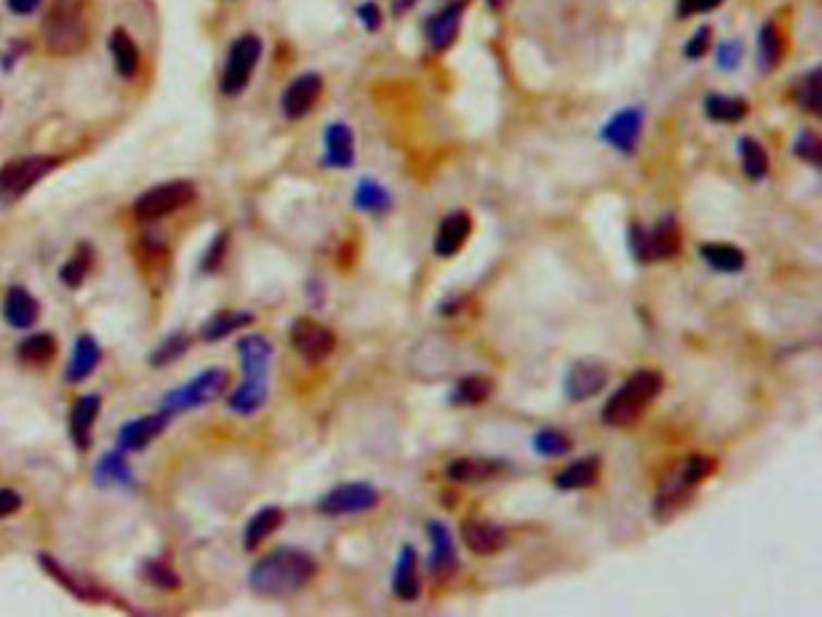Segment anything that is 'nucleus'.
Wrapping results in <instances>:
<instances>
[{
  "instance_id": "obj_46",
  "label": "nucleus",
  "mask_w": 822,
  "mask_h": 617,
  "mask_svg": "<svg viewBox=\"0 0 822 617\" xmlns=\"http://www.w3.org/2000/svg\"><path fill=\"white\" fill-rule=\"evenodd\" d=\"M740 59H743L740 41H726V44H721V47H719L717 63H719L721 71H736Z\"/></svg>"
},
{
  "instance_id": "obj_1",
  "label": "nucleus",
  "mask_w": 822,
  "mask_h": 617,
  "mask_svg": "<svg viewBox=\"0 0 822 617\" xmlns=\"http://www.w3.org/2000/svg\"><path fill=\"white\" fill-rule=\"evenodd\" d=\"M316 575V559L299 547H277L249 571V587L263 599H287Z\"/></svg>"
},
{
  "instance_id": "obj_11",
  "label": "nucleus",
  "mask_w": 822,
  "mask_h": 617,
  "mask_svg": "<svg viewBox=\"0 0 822 617\" xmlns=\"http://www.w3.org/2000/svg\"><path fill=\"white\" fill-rule=\"evenodd\" d=\"M376 504H379V492L370 482H346L319 499V511L326 516H348L370 511Z\"/></svg>"
},
{
  "instance_id": "obj_52",
  "label": "nucleus",
  "mask_w": 822,
  "mask_h": 617,
  "mask_svg": "<svg viewBox=\"0 0 822 617\" xmlns=\"http://www.w3.org/2000/svg\"><path fill=\"white\" fill-rule=\"evenodd\" d=\"M413 5L415 0H394V15H406Z\"/></svg>"
},
{
  "instance_id": "obj_39",
  "label": "nucleus",
  "mask_w": 822,
  "mask_h": 617,
  "mask_svg": "<svg viewBox=\"0 0 822 617\" xmlns=\"http://www.w3.org/2000/svg\"><path fill=\"white\" fill-rule=\"evenodd\" d=\"M188 347H191V335H186L184 331H176L172 335H166V338L154 347L152 355H150V365L152 367H166L179 360V357H184L188 353Z\"/></svg>"
},
{
  "instance_id": "obj_38",
  "label": "nucleus",
  "mask_w": 822,
  "mask_h": 617,
  "mask_svg": "<svg viewBox=\"0 0 822 617\" xmlns=\"http://www.w3.org/2000/svg\"><path fill=\"white\" fill-rule=\"evenodd\" d=\"M493 394V381L485 377H465L451 391V400L457 406H481Z\"/></svg>"
},
{
  "instance_id": "obj_23",
  "label": "nucleus",
  "mask_w": 822,
  "mask_h": 617,
  "mask_svg": "<svg viewBox=\"0 0 822 617\" xmlns=\"http://www.w3.org/2000/svg\"><path fill=\"white\" fill-rule=\"evenodd\" d=\"M109 53L114 61V71L124 81H133L140 71V49L124 27H116L109 37Z\"/></svg>"
},
{
  "instance_id": "obj_21",
  "label": "nucleus",
  "mask_w": 822,
  "mask_h": 617,
  "mask_svg": "<svg viewBox=\"0 0 822 617\" xmlns=\"http://www.w3.org/2000/svg\"><path fill=\"white\" fill-rule=\"evenodd\" d=\"M39 301L29 295L25 287H10L5 301H3V317L10 323V326L17 331H27L32 326H37L39 321Z\"/></svg>"
},
{
  "instance_id": "obj_34",
  "label": "nucleus",
  "mask_w": 822,
  "mask_h": 617,
  "mask_svg": "<svg viewBox=\"0 0 822 617\" xmlns=\"http://www.w3.org/2000/svg\"><path fill=\"white\" fill-rule=\"evenodd\" d=\"M782 55H784V37L782 32L776 29L774 22H768V25H762L760 29V39H758V63H760V71H774L776 65L782 63Z\"/></svg>"
},
{
  "instance_id": "obj_7",
  "label": "nucleus",
  "mask_w": 822,
  "mask_h": 617,
  "mask_svg": "<svg viewBox=\"0 0 822 617\" xmlns=\"http://www.w3.org/2000/svg\"><path fill=\"white\" fill-rule=\"evenodd\" d=\"M198 188L191 182H166L152 186L133 200V218L138 222H158L188 208L196 200Z\"/></svg>"
},
{
  "instance_id": "obj_29",
  "label": "nucleus",
  "mask_w": 822,
  "mask_h": 617,
  "mask_svg": "<svg viewBox=\"0 0 822 617\" xmlns=\"http://www.w3.org/2000/svg\"><path fill=\"white\" fill-rule=\"evenodd\" d=\"M598 478H601V458L584 456L580 461L562 468L558 478H555V485L560 490H586L594 488Z\"/></svg>"
},
{
  "instance_id": "obj_36",
  "label": "nucleus",
  "mask_w": 822,
  "mask_h": 617,
  "mask_svg": "<svg viewBox=\"0 0 822 617\" xmlns=\"http://www.w3.org/2000/svg\"><path fill=\"white\" fill-rule=\"evenodd\" d=\"M92 263H95L92 246H87V244H80V246H77L75 254L68 258V261H65V263L61 266V280H63V285H65V287H71V289L80 287V285L85 283V277L90 275Z\"/></svg>"
},
{
  "instance_id": "obj_19",
  "label": "nucleus",
  "mask_w": 822,
  "mask_h": 617,
  "mask_svg": "<svg viewBox=\"0 0 822 617\" xmlns=\"http://www.w3.org/2000/svg\"><path fill=\"white\" fill-rule=\"evenodd\" d=\"M99 410H102V398L95 394L80 396L73 403L71 418H68V430L73 436V444L77 452H87L92 446V430L95 422L99 418Z\"/></svg>"
},
{
  "instance_id": "obj_8",
  "label": "nucleus",
  "mask_w": 822,
  "mask_h": 617,
  "mask_svg": "<svg viewBox=\"0 0 822 617\" xmlns=\"http://www.w3.org/2000/svg\"><path fill=\"white\" fill-rule=\"evenodd\" d=\"M227 386H229V374L225 372V369L210 367L196 379L188 381V384H184L182 388L170 391V394L162 398L160 410L170 415V418H174V415H179V412L203 408L208 406V403H213L225 394Z\"/></svg>"
},
{
  "instance_id": "obj_12",
  "label": "nucleus",
  "mask_w": 822,
  "mask_h": 617,
  "mask_svg": "<svg viewBox=\"0 0 822 617\" xmlns=\"http://www.w3.org/2000/svg\"><path fill=\"white\" fill-rule=\"evenodd\" d=\"M290 343L297 355L309 365L324 362L336 347V335L324 323H319L309 317L297 319L290 326Z\"/></svg>"
},
{
  "instance_id": "obj_25",
  "label": "nucleus",
  "mask_w": 822,
  "mask_h": 617,
  "mask_svg": "<svg viewBox=\"0 0 822 617\" xmlns=\"http://www.w3.org/2000/svg\"><path fill=\"white\" fill-rule=\"evenodd\" d=\"M505 461H497V458H457L447 466V478L451 482H465V485H473V482H485L493 480L495 476L502 473Z\"/></svg>"
},
{
  "instance_id": "obj_16",
  "label": "nucleus",
  "mask_w": 822,
  "mask_h": 617,
  "mask_svg": "<svg viewBox=\"0 0 822 617\" xmlns=\"http://www.w3.org/2000/svg\"><path fill=\"white\" fill-rule=\"evenodd\" d=\"M170 420V415L162 410L154 415H142V418L130 420L121 428L116 444L121 452H142V448H148L166 430Z\"/></svg>"
},
{
  "instance_id": "obj_42",
  "label": "nucleus",
  "mask_w": 822,
  "mask_h": 617,
  "mask_svg": "<svg viewBox=\"0 0 822 617\" xmlns=\"http://www.w3.org/2000/svg\"><path fill=\"white\" fill-rule=\"evenodd\" d=\"M142 579H146L150 587L164 591H174L182 587L179 575H176L170 565L160 563V559H148V563L142 565Z\"/></svg>"
},
{
  "instance_id": "obj_24",
  "label": "nucleus",
  "mask_w": 822,
  "mask_h": 617,
  "mask_svg": "<svg viewBox=\"0 0 822 617\" xmlns=\"http://www.w3.org/2000/svg\"><path fill=\"white\" fill-rule=\"evenodd\" d=\"M99 360H102V347H99L92 335H80V338L75 341L68 367H65V379H68L71 384H80V381H85L95 372Z\"/></svg>"
},
{
  "instance_id": "obj_31",
  "label": "nucleus",
  "mask_w": 822,
  "mask_h": 617,
  "mask_svg": "<svg viewBox=\"0 0 822 617\" xmlns=\"http://www.w3.org/2000/svg\"><path fill=\"white\" fill-rule=\"evenodd\" d=\"M95 480L102 488H128L133 482V470L121 448L107 452L95 466Z\"/></svg>"
},
{
  "instance_id": "obj_27",
  "label": "nucleus",
  "mask_w": 822,
  "mask_h": 617,
  "mask_svg": "<svg viewBox=\"0 0 822 617\" xmlns=\"http://www.w3.org/2000/svg\"><path fill=\"white\" fill-rule=\"evenodd\" d=\"M257 321V317H253L251 311H244V309H222L217 313H213L203 326H201V338L205 343H217L222 338H227V335H232L239 329H247L251 326V323Z\"/></svg>"
},
{
  "instance_id": "obj_47",
  "label": "nucleus",
  "mask_w": 822,
  "mask_h": 617,
  "mask_svg": "<svg viewBox=\"0 0 822 617\" xmlns=\"http://www.w3.org/2000/svg\"><path fill=\"white\" fill-rule=\"evenodd\" d=\"M724 0H677V15L690 17V15H705L717 10Z\"/></svg>"
},
{
  "instance_id": "obj_2",
  "label": "nucleus",
  "mask_w": 822,
  "mask_h": 617,
  "mask_svg": "<svg viewBox=\"0 0 822 617\" xmlns=\"http://www.w3.org/2000/svg\"><path fill=\"white\" fill-rule=\"evenodd\" d=\"M41 39L51 55L71 59L92 39V15L87 0H51L41 20Z\"/></svg>"
},
{
  "instance_id": "obj_43",
  "label": "nucleus",
  "mask_w": 822,
  "mask_h": 617,
  "mask_svg": "<svg viewBox=\"0 0 822 617\" xmlns=\"http://www.w3.org/2000/svg\"><path fill=\"white\" fill-rule=\"evenodd\" d=\"M796 102L801 104L810 114L818 116L820 114V102H822V89H820V71H810L801 85L796 89Z\"/></svg>"
},
{
  "instance_id": "obj_45",
  "label": "nucleus",
  "mask_w": 822,
  "mask_h": 617,
  "mask_svg": "<svg viewBox=\"0 0 822 617\" xmlns=\"http://www.w3.org/2000/svg\"><path fill=\"white\" fill-rule=\"evenodd\" d=\"M794 152L796 157H801L804 162L813 164V166H820V157H822V148H820V136L815 131H801L798 133V138L794 143Z\"/></svg>"
},
{
  "instance_id": "obj_37",
  "label": "nucleus",
  "mask_w": 822,
  "mask_h": 617,
  "mask_svg": "<svg viewBox=\"0 0 822 617\" xmlns=\"http://www.w3.org/2000/svg\"><path fill=\"white\" fill-rule=\"evenodd\" d=\"M707 116L717 123H738L748 114V104L738 97H724V95H709L705 99Z\"/></svg>"
},
{
  "instance_id": "obj_14",
  "label": "nucleus",
  "mask_w": 822,
  "mask_h": 617,
  "mask_svg": "<svg viewBox=\"0 0 822 617\" xmlns=\"http://www.w3.org/2000/svg\"><path fill=\"white\" fill-rule=\"evenodd\" d=\"M321 92H324V81H321L319 73H304L295 77L281 99L283 114L290 121L304 119L316 107Z\"/></svg>"
},
{
  "instance_id": "obj_28",
  "label": "nucleus",
  "mask_w": 822,
  "mask_h": 617,
  "mask_svg": "<svg viewBox=\"0 0 822 617\" xmlns=\"http://www.w3.org/2000/svg\"><path fill=\"white\" fill-rule=\"evenodd\" d=\"M394 596L406 603L415 601L420 596V577H418V555L410 545H403L401 555L394 569Z\"/></svg>"
},
{
  "instance_id": "obj_48",
  "label": "nucleus",
  "mask_w": 822,
  "mask_h": 617,
  "mask_svg": "<svg viewBox=\"0 0 822 617\" xmlns=\"http://www.w3.org/2000/svg\"><path fill=\"white\" fill-rule=\"evenodd\" d=\"M709 37H712V29H709V27H699L695 32V35H693V39L685 44V55H687V59H690V61L702 59V55L709 49Z\"/></svg>"
},
{
  "instance_id": "obj_26",
  "label": "nucleus",
  "mask_w": 822,
  "mask_h": 617,
  "mask_svg": "<svg viewBox=\"0 0 822 617\" xmlns=\"http://www.w3.org/2000/svg\"><path fill=\"white\" fill-rule=\"evenodd\" d=\"M324 162L333 170H348L354 162V136L346 123H331L326 128Z\"/></svg>"
},
{
  "instance_id": "obj_4",
  "label": "nucleus",
  "mask_w": 822,
  "mask_h": 617,
  "mask_svg": "<svg viewBox=\"0 0 822 617\" xmlns=\"http://www.w3.org/2000/svg\"><path fill=\"white\" fill-rule=\"evenodd\" d=\"M663 377L653 369H639V372L625 379L613 396L606 400L601 418L608 428H632L639 422L649 403L661 394Z\"/></svg>"
},
{
  "instance_id": "obj_9",
  "label": "nucleus",
  "mask_w": 822,
  "mask_h": 617,
  "mask_svg": "<svg viewBox=\"0 0 822 617\" xmlns=\"http://www.w3.org/2000/svg\"><path fill=\"white\" fill-rule=\"evenodd\" d=\"M627 242L632 256L639 263L669 261V258H675L677 251H681V230H677V222L669 215L661 218L649 230L642 227V224H632Z\"/></svg>"
},
{
  "instance_id": "obj_51",
  "label": "nucleus",
  "mask_w": 822,
  "mask_h": 617,
  "mask_svg": "<svg viewBox=\"0 0 822 617\" xmlns=\"http://www.w3.org/2000/svg\"><path fill=\"white\" fill-rule=\"evenodd\" d=\"M5 5H8V10L13 15L25 17V15H35L37 13L39 5H41V0H5Z\"/></svg>"
},
{
  "instance_id": "obj_6",
  "label": "nucleus",
  "mask_w": 822,
  "mask_h": 617,
  "mask_svg": "<svg viewBox=\"0 0 822 617\" xmlns=\"http://www.w3.org/2000/svg\"><path fill=\"white\" fill-rule=\"evenodd\" d=\"M61 166V157L29 155L0 166V206H13Z\"/></svg>"
},
{
  "instance_id": "obj_32",
  "label": "nucleus",
  "mask_w": 822,
  "mask_h": 617,
  "mask_svg": "<svg viewBox=\"0 0 822 617\" xmlns=\"http://www.w3.org/2000/svg\"><path fill=\"white\" fill-rule=\"evenodd\" d=\"M55 353H59V343L51 333H32L17 345V360L32 369L47 367Z\"/></svg>"
},
{
  "instance_id": "obj_50",
  "label": "nucleus",
  "mask_w": 822,
  "mask_h": 617,
  "mask_svg": "<svg viewBox=\"0 0 822 617\" xmlns=\"http://www.w3.org/2000/svg\"><path fill=\"white\" fill-rule=\"evenodd\" d=\"M358 17H360L362 25H364L366 29H370V32H374V29H379V27H382V13H379V8H376L374 3H362V5L358 8Z\"/></svg>"
},
{
  "instance_id": "obj_49",
  "label": "nucleus",
  "mask_w": 822,
  "mask_h": 617,
  "mask_svg": "<svg viewBox=\"0 0 822 617\" xmlns=\"http://www.w3.org/2000/svg\"><path fill=\"white\" fill-rule=\"evenodd\" d=\"M22 495L10 488H0V519H8L22 509Z\"/></svg>"
},
{
  "instance_id": "obj_22",
  "label": "nucleus",
  "mask_w": 822,
  "mask_h": 617,
  "mask_svg": "<svg viewBox=\"0 0 822 617\" xmlns=\"http://www.w3.org/2000/svg\"><path fill=\"white\" fill-rule=\"evenodd\" d=\"M473 222L465 212H451L441 220L437 237H435V254L441 258H451L461 251L465 239L471 237Z\"/></svg>"
},
{
  "instance_id": "obj_13",
  "label": "nucleus",
  "mask_w": 822,
  "mask_h": 617,
  "mask_svg": "<svg viewBox=\"0 0 822 617\" xmlns=\"http://www.w3.org/2000/svg\"><path fill=\"white\" fill-rule=\"evenodd\" d=\"M606 384H608L606 365L586 357V360H576L570 369H566L564 394L570 400L582 403V400L594 398L596 394H601Z\"/></svg>"
},
{
  "instance_id": "obj_44",
  "label": "nucleus",
  "mask_w": 822,
  "mask_h": 617,
  "mask_svg": "<svg viewBox=\"0 0 822 617\" xmlns=\"http://www.w3.org/2000/svg\"><path fill=\"white\" fill-rule=\"evenodd\" d=\"M227 249H229V234L227 232H220L217 237L213 242H210V246H208L205 254H203L201 271L203 273H217L222 261H225Z\"/></svg>"
},
{
  "instance_id": "obj_30",
  "label": "nucleus",
  "mask_w": 822,
  "mask_h": 617,
  "mask_svg": "<svg viewBox=\"0 0 822 617\" xmlns=\"http://www.w3.org/2000/svg\"><path fill=\"white\" fill-rule=\"evenodd\" d=\"M699 256L702 261L714 268L717 273H740L746 266V254H743L736 244L726 242H709L699 246Z\"/></svg>"
},
{
  "instance_id": "obj_5",
  "label": "nucleus",
  "mask_w": 822,
  "mask_h": 617,
  "mask_svg": "<svg viewBox=\"0 0 822 617\" xmlns=\"http://www.w3.org/2000/svg\"><path fill=\"white\" fill-rule=\"evenodd\" d=\"M714 468H717V461L709 456L695 454L687 458V461L681 464V468L673 470L669 480L661 482L657 504H653V514H657L659 519H671L677 509L685 507V502L690 499L693 490L699 485V482L714 473Z\"/></svg>"
},
{
  "instance_id": "obj_18",
  "label": "nucleus",
  "mask_w": 822,
  "mask_h": 617,
  "mask_svg": "<svg viewBox=\"0 0 822 617\" xmlns=\"http://www.w3.org/2000/svg\"><path fill=\"white\" fill-rule=\"evenodd\" d=\"M642 126H644V114L639 109H622L620 114H615L606 123L603 140L608 145H613L615 150L632 155L639 143Z\"/></svg>"
},
{
  "instance_id": "obj_10",
  "label": "nucleus",
  "mask_w": 822,
  "mask_h": 617,
  "mask_svg": "<svg viewBox=\"0 0 822 617\" xmlns=\"http://www.w3.org/2000/svg\"><path fill=\"white\" fill-rule=\"evenodd\" d=\"M263 53V41L247 32L229 44L225 69H222L220 89L225 97H239L249 87L251 75L257 71Z\"/></svg>"
},
{
  "instance_id": "obj_35",
  "label": "nucleus",
  "mask_w": 822,
  "mask_h": 617,
  "mask_svg": "<svg viewBox=\"0 0 822 617\" xmlns=\"http://www.w3.org/2000/svg\"><path fill=\"white\" fill-rule=\"evenodd\" d=\"M738 152H740L743 172H746L748 178H752V182H760V178L768 176L770 157H768V150H764L758 140L740 138L738 140Z\"/></svg>"
},
{
  "instance_id": "obj_40",
  "label": "nucleus",
  "mask_w": 822,
  "mask_h": 617,
  "mask_svg": "<svg viewBox=\"0 0 822 617\" xmlns=\"http://www.w3.org/2000/svg\"><path fill=\"white\" fill-rule=\"evenodd\" d=\"M354 206L366 212H386L391 210L394 200L384 186L372 182V178H364L358 190H354Z\"/></svg>"
},
{
  "instance_id": "obj_41",
  "label": "nucleus",
  "mask_w": 822,
  "mask_h": 617,
  "mask_svg": "<svg viewBox=\"0 0 822 617\" xmlns=\"http://www.w3.org/2000/svg\"><path fill=\"white\" fill-rule=\"evenodd\" d=\"M533 446H536V452L540 456L558 458V456H564L566 452H572V440L562 430L546 428L533 436Z\"/></svg>"
},
{
  "instance_id": "obj_17",
  "label": "nucleus",
  "mask_w": 822,
  "mask_h": 617,
  "mask_svg": "<svg viewBox=\"0 0 822 617\" xmlns=\"http://www.w3.org/2000/svg\"><path fill=\"white\" fill-rule=\"evenodd\" d=\"M427 535H429V543H432L429 575L439 577V579L451 577L459 567V553H457V545H453L451 531L441 521H429Z\"/></svg>"
},
{
  "instance_id": "obj_53",
  "label": "nucleus",
  "mask_w": 822,
  "mask_h": 617,
  "mask_svg": "<svg viewBox=\"0 0 822 617\" xmlns=\"http://www.w3.org/2000/svg\"><path fill=\"white\" fill-rule=\"evenodd\" d=\"M507 3L509 0H487V5H490L493 10H502Z\"/></svg>"
},
{
  "instance_id": "obj_33",
  "label": "nucleus",
  "mask_w": 822,
  "mask_h": 617,
  "mask_svg": "<svg viewBox=\"0 0 822 617\" xmlns=\"http://www.w3.org/2000/svg\"><path fill=\"white\" fill-rule=\"evenodd\" d=\"M285 523V511L281 507H263L249 519L244 529V547L257 550L265 538H271Z\"/></svg>"
},
{
  "instance_id": "obj_3",
  "label": "nucleus",
  "mask_w": 822,
  "mask_h": 617,
  "mask_svg": "<svg viewBox=\"0 0 822 617\" xmlns=\"http://www.w3.org/2000/svg\"><path fill=\"white\" fill-rule=\"evenodd\" d=\"M237 350L241 357L244 379L235 394L229 396V410L239 415H253L263 408L269 398V372L273 360V345L261 333H249L239 338Z\"/></svg>"
},
{
  "instance_id": "obj_15",
  "label": "nucleus",
  "mask_w": 822,
  "mask_h": 617,
  "mask_svg": "<svg viewBox=\"0 0 822 617\" xmlns=\"http://www.w3.org/2000/svg\"><path fill=\"white\" fill-rule=\"evenodd\" d=\"M461 538L471 553L485 557L502 553L509 543L507 531L490 519H465L461 523Z\"/></svg>"
},
{
  "instance_id": "obj_20",
  "label": "nucleus",
  "mask_w": 822,
  "mask_h": 617,
  "mask_svg": "<svg viewBox=\"0 0 822 617\" xmlns=\"http://www.w3.org/2000/svg\"><path fill=\"white\" fill-rule=\"evenodd\" d=\"M463 10H465V3L461 0V3H451L444 10H439L435 17H429L425 32H427V41L432 49L447 51L451 44L457 41Z\"/></svg>"
}]
</instances>
